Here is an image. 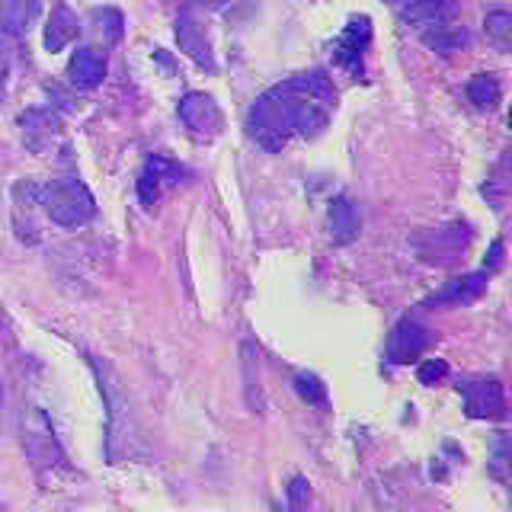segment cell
<instances>
[{
	"instance_id": "obj_1",
	"label": "cell",
	"mask_w": 512,
	"mask_h": 512,
	"mask_svg": "<svg viewBox=\"0 0 512 512\" xmlns=\"http://www.w3.org/2000/svg\"><path fill=\"white\" fill-rule=\"evenodd\" d=\"M336 90L324 71L288 77L256 96L247 132L263 151H282L295 138H317L333 119Z\"/></svg>"
},
{
	"instance_id": "obj_2",
	"label": "cell",
	"mask_w": 512,
	"mask_h": 512,
	"mask_svg": "<svg viewBox=\"0 0 512 512\" xmlns=\"http://www.w3.org/2000/svg\"><path fill=\"white\" fill-rule=\"evenodd\" d=\"M404 20L420 32L429 48H436L442 55H452L455 48L468 42V32L458 26L455 0H407Z\"/></svg>"
},
{
	"instance_id": "obj_3",
	"label": "cell",
	"mask_w": 512,
	"mask_h": 512,
	"mask_svg": "<svg viewBox=\"0 0 512 512\" xmlns=\"http://www.w3.org/2000/svg\"><path fill=\"white\" fill-rule=\"evenodd\" d=\"M39 205L45 215L61 228H80V224L93 221L96 202L93 192L77 180V176H64V180H52L39 186Z\"/></svg>"
},
{
	"instance_id": "obj_4",
	"label": "cell",
	"mask_w": 512,
	"mask_h": 512,
	"mask_svg": "<svg viewBox=\"0 0 512 512\" xmlns=\"http://www.w3.org/2000/svg\"><path fill=\"white\" fill-rule=\"evenodd\" d=\"M455 388L464 397V413L471 420H503L506 416V391L500 378H461Z\"/></svg>"
},
{
	"instance_id": "obj_5",
	"label": "cell",
	"mask_w": 512,
	"mask_h": 512,
	"mask_svg": "<svg viewBox=\"0 0 512 512\" xmlns=\"http://www.w3.org/2000/svg\"><path fill=\"white\" fill-rule=\"evenodd\" d=\"M471 244V231L468 224H448V228H436V231H426L416 237V253H420L423 263L432 266H448V263H458L464 250Z\"/></svg>"
},
{
	"instance_id": "obj_6",
	"label": "cell",
	"mask_w": 512,
	"mask_h": 512,
	"mask_svg": "<svg viewBox=\"0 0 512 512\" xmlns=\"http://www.w3.org/2000/svg\"><path fill=\"white\" fill-rule=\"evenodd\" d=\"M176 42H180L183 52L199 64L205 71H215V52H212V39H208L205 20L199 13V4H186L176 16Z\"/></svg>"
},
{
	"instance_id": "obj_7",
	"label": "cell",
	"mask_w": 512,
	"mask_h": 512,
	"mask_svg": "<svg viewBox=\"0 0 512 512\" xmlns=\"http://www.w3.org/2000/svg\"><path fill=\"white\" fill-rule=\"evenodd\" d=\"M368 42H372V20L368 16H352L346 29L340 32V39L333 42V61L352 77H362Z\"/></svg>"
},
{
	"instance_id": "obj_8",
	"label": "cell",
	"mask_w": 512,
	"mask_h": 512,
	"mask_svg": "<svg viewBox=\"0 0 512 512\" xmlns=\"http://www.w3.org/2000/svg\"><path fill=\"white\" fill-rule=\"evenodd\" d=\"M183 176H186V170L180 164H173L170 157H164V154L148 157V160H144V167H141V176H138V196H141V202L148 205V208H154L157 199L164 196L167 189L180 186Z\"/></svg>"
},
{
	"instance_id": "obj_9",
	"label": "cell",
	"mask_w": 512,
	"mask_h": 512,
	"mask_svg": "<svg viewBox=\"0 0 512 512\" xmlns=\"http://www.w3.org/2000/svg\"><path fill=\"white\" fill-rule=\"evenodd\" d=\"M180 119L189 128V135L202 141H212L224 125L221 106L208 93H186L180 100Z\"/></svg>"
},
{
	"instance_id": "obj_10",
	"label": "cell",
	"mask_w": 512,
	"mask_h": 512,
	"mask_svg": "<svg viewBox=\"0 0 512 512\" xmlns=\"http://www.w3.org/2000/svg\"><path fill=\"white\" fill-rule=\"evenodd\" d=\"M487 292V272H468V276L445 282L436 295L426 301V308L442 311V308H461V304H471Z\"/></svg>"
},
{
	"instance_id": "obj_11",
	"label": "cell",
	"mask_w": 512,
	"mask_h": 512,
	"mask_svg": "<svg viewBox=\"0 0 512 512\" xmlns=\"http://www.w3.org/2000/svg\"><path fill=\"white\" fill-rule=\"evenodd\" d=\"M426 346H429V330L423 324H416V320L404 317L388 340V362H394V365L413 362V359L423 356Z\"/></svg>"
},
{
	"instance_id": "obj_12",
	"label": "cell",
	"mask_w": 512,
	"mask_h": 512,
	"mask_svg": "<svg viewBox=\"0 0 512 512\" xmlns=\"http://www.w3.org/2000/svg\"><path fill=\"white\" fill-rule=\"evenodd\" d=\"M23 138H26V148L45 154L55 148V141L61 138V122L58 116H52L48 109H32L23 116Z\"/></svg>"
},
{
	"instance_id": "obj_13",
	"label": "cell",
	"mask_w": 512,
	"mask_h": 512,
	"mask_svg": "<svg viewBox=\"0 0 512 512\" xmlns=\"http://www.w3.org/2000/svg\"><path fill=\"white\" fill-rule=\"evenodd\" d=\"M68 77L80 90L100 87L106 77V52H100V48H77L68 61Z\"/></svg>"
},
{
	"instance_id": "obj_14",
	"label": "cell",
	"mask_w": 512,
	"mask_h": 512,
	"mask_svg": "<svg viewBox=\"0 0 512 512\" xmlns=\"http://www.w3.org/2000/svg\"><path fill=\"white\" fill-rule=\"evenodd\" d=\"M362 231V218H359V208L352 205V199L346 196H336L330 202V237L333 244H352Z\"/></svg>"
},
{
	"instance_id": "obj_15",
	"label": "cell",
	"mask_w": 512,
	"mask_h": 512,
	"mask_svg": "<svg viewBox=\"0 0 512 512\" xmlns=\"http://www.w3.org/2000/svg\"><path fill=\"white\" fill-rule=\"evenodd\" d=\"M39 10L42 0H0V36H23Z\"/></svg>"
},
{
	"instance_id": "obj_16",
	"label": "cell",
	"mask_w": 512,
	"mask_h": 512,
	"mask_svg": "<svg viewBox=\"0 0 512 512\" xmlns=\"http://www.w3.org/2000/svg\"><path fill=\"white\" fill-rule=\"evenodd\" d=\"M80 32V20L77 13L68 4H55L52 10V20L45 26V48L48 52H61L64 45H71Z\"/></svg>"
},
{
	"instance_id": "obj_17",
	"label": "cell",
	"mask_w": 512,
	"mask_h": 512,
	"mask_svg": "<svg viewBox=\"0 0 512 512\" xmlns=\"http://www.w3.org/2000/svg\"><path fill=\"white\" fill-rule=\"evenodd\" d=\"M500 96H503V87H500V80H496L493 74H477V77L468 80V100L477 109H496Z\"/></svg>"
},
{
	"instance_id": "obj_18",
	"label": "cell",
	"mask_w": 512,
	"mask_h": 512,
	"mask_svg": "<svg viewBox=\"0 0 512 512\" xmlns=\"http://www.w3.org/2000/svg\"><path fill=\"white\" fill-rule=\"evenodd\" d=\"M487 39L500 48V52H506L509 48V36H512V16L506 10H490L487 13Z\"/></svg>"
},
{
	"instance_id": "obj_19",
	"label": "cell",
	"mask_w": 512,
	"mask_h": 512,
	"mask_svg": "<svg viewBox=\"0 0 512 512\" xmlns=\"http://www.w3.org/2000/svg\"><path fill=\"white\" fill-rule=\"evenodd\" d=\"M295 391L301 394V400H308V404H314V407L327 404V384L320 381L317 375H311V372L295 375Z\"/></svg>"
},
{
	"instance_id": "obj_20",
	"label": "cell",
	"mask_w": 512,
	"mask_h": 512,
	"mask_svg": "<svg viewBox=\"0 0 512 512\" xmlns=\"http://www.w3.org/2000/svg\"><path fill=\"white\" fill-rule=\"evenodd\" d=\"M445 375H448V362L445 359H429V362L420 365V372H416L420 384H439Z\"/></svg>"
},
{
	"instance_id": "obj_21",
	"label": "cell",
	"mask_w": 512,
	"mask_h": 512,
	"mask_svg": "<svg viewBox=\"0 0 512 512\" xmlns=\"http://www.w3.org/2000/svg\"><path fill=\"white\" fill-rule=\"evenodd\" d=\"M493 477H506V436L496 439V455H493V464H490Z\"/></svg>"
},
{
	"instance_id": "obj_22",
	"label": "cell",
	"mask_w": 512,
	"mask_h": 512,
	"mask_svg": "<svg viewBox=\"0 0 512 512\" xmlns=\"http://www.w3.org/2000/svg\"><path fill=\"white\" fill-rule=\"evenodd\" d=\"M7 80H10V52H7V42L0 39V96L7 90Z\"/></svg>"
},
{
	"instance_id": "obj_23",
	"label": "cell",
	"mask_w": 512,
	"mask_h": 512,
	"mask_svg": "<svg viewBox=\"0 0 512 512\" xmlns=\"http://www.w3.org/2000/svg\"><path fill=\"white\" fill-rule=\"evenodd\" d=\"M308 480H304V477H295L292 480V487H288V496H292V506H301L304 500H308Z\"/></svg>"
},
{
	"instance_id": "obj_24",
	"label": "cell",
	"mask_w": 512,
	"mask_h": 512,
	"mask_svg": "<svg viewBox=\"0 0 512 512\" xmlns=\"http://www.w3.org/2000/svg\"><path fill=\"white\" fill-rule=\"evenodd\" d=\"M503 263V240H493V247H490V269H496Z\"/></svg>"
},
{
	"instance_id": "obj_25",
	"label": "cell",
	"mask_w": 512,
	"mask_h": 512,
	"mask_svg": "<svg viewBox=\"0 0 512 512\" xmlns=\"http://www.w3.org/2000/svg\"><path fill=\"white\" fill-rule=\"evenodd\" d=\"M202 4L215 7V10H228V7H234V4H237V0H202Z\"/></svg>"
},
{
	"instance_id": "obj_26",
	"label": "cell",
	"mask_w": 512,
	"mask_h": 512,
	"mask_svg": "<svg viewBox=\"0 0 512 512\" xmlns=\"http://www.w3.org/2000/svg\"><path fill=\"white\" fill-rule=\"evenodd\" d=\"M394 4H407V0H394Z\"/></svg>"
}]
</instances>
